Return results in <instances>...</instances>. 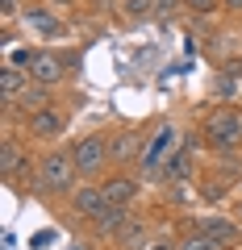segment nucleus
Returning <instances> with one entry per match:
<instances>
[{
  "instance_id": "f257e3e1",
  "label": "nucleus",
  "mask_w": 242,
  "mask_h": 250,
  "mask_svg": "<svg viewBox=\"0 0 242 250\" xmlns=\"http://www.w3.org/2000/svg\"><path fill=\"white\" fill-rule=\"evenodd\" d=\"M75 179H80V171H75L71 150H46L38 159V188H42L46 196H63V192L71 196Z\"/></svg>"
},
{
  "instance_id": "f03ea898",
  "label": "nucleus",
  "mask_w": 242,
  "mask_h": 250,
  "mask_svg": "<svg viewBox=\"0 0 242 250\" xmlns=\"http://www.w3.org/2000/svg\"><path fill=\"white\" fill-rule=\"evenodd\" d=\"M200 138H205L213 150H234V146L242 142V108H234V104H221V108H213V113L205 117V125H200Z\"/></svg>"
},
{
  "instance_id": "7ed1b4c3",
  "label": "nucleus",
  "mask_w": 242,
  "mask_h": 250,
  "mask_svg": "<svg viewBox=\"0 0 242 250\" xmlns=\"http://www.w3.org/2000/svg\"><path fill=\"white\" fill-rule=\"evenodd\" d=\"M71 159H75V171H80V179H96L100 171L109 167V138L105 134H88L80 138V142L71 146Z\"/></svg>"
},
{
  "instance_id": "20e7f679",
  "label": "nucleus",
  "mask_w": 242,
  "mask_h": 250,
  "mask_svg": "<svg viewBox=\"0 0 242 250\" xmlns=\"http://www.w3.org/2000/svg\"><path fill=\"white\" fill-rule=\"evenodd\" d=\"M176 142H179V129H176L171 121H163L159 129L151 134V142L142 146V154H138V163H142V171H163V163H167L171 154L179 150Z\"/></svg>"
},
{
  "instance_id": "39448f33",
  "label": "nucleus",
  "mask_w": 242,
  "mask_h": 250,
  "mask_svg": "<svg viewBox=\"0 0 242 250\" xmlns=\"http://www.w3.org/2000/svg\"><path fill=\"white\" fill-rule=\"evenodd\" d=\"M67 67H71V62H67L59 50H34V54H29V67H25V71H29V80H34V83L54 88V83H63Z\"/></svg>"
},
{
  "instance_id": "423d86ee",
  "label": "nucleus",
  "mask_w": 242,
  "mask_h": 250,
  "mask_svg": "<svg viewBox=\"0 0 242 250\" xmlns=\"http://www.w3.org/2000/svg\"><path fill=\"white\" fill-rule=\"evenodd\" d=\"M25 129H29V138L54 142V138H63V129H67V113L54 108V104H46V108H38L34 117H25Z\"/></svg>"
},
{
  "instance_id": "0eeeda50",
  "label": "nucleus",
  "mask_w": 242,
  "mask_h": 250,
  "mask_svg": "<svg viewBox=\"0 0 242 250\" xmlns=\"http://www.w3.org/2000/svg\"><path fill=\"white\" fill-rule=\"evenodd\" d=\"M21 21H25V29H34V34H42V38H63L67 34V25L54 17L50 4H25V9H21Z\"/></svg>"
},
{
  "instance_id": "6e6552de",
  "label": "nucleus",
  "mask_w": 242,
  "mask_h": 250,
  "mask_svg": "<svg viewBox=\"0 0 242 250\" xmlns=\"http://www.w3.org/2000/svg\"><path fill=\"white\" fill-rule=\"evenodd\" d=\"M71 208H75V217H84V221H96V217L109 208L105 188H100V184H84V188H75V192H71Z\"/></svg>"
},
{
  "instance_id": "1a4fd4ad",
  "label": "nucleus",
  "mask_w": 242,
  "mask_h": 250,
  "mask_svg": "<svg viewBox=\"0 0 242 250\" xmlns=\"http://www.w3.org/2000/svg\"><path fill=\"white\" fill-rule=\"evenodd\" d=\"M197 229L205 233V238H213L221 250H234V246H238V238H242V229L230 221V217H200Z\"/></svg>"
},
{
  "instance_id": "9d476101",
  "label": "nucleus",
  "mask_w": 242,
  "mask_h": 250,
  "mask_svg": "<svg viewBox=\"0 0 242 250\" xmlns=\"http://www.w3.org/2000/svg\"><path fill=\"white\" fill-rule=\"evenodd\" d=\"M25 88H29V71H21V67L4 62V67H0V100L13 108V104H17V96H21Z\"/></svg>"
},
{
  "instance_id": "9b49d317",
  "label": "nucleus",
  "mask_w": 242,
  "mask_h": 250,
  "mask_svg": "<svg viewBox=\"0 0 242 250\" xmlns=\"http://www.w3.org/2000/svg\"><path fill=\"white\" fill-rule=\"evenodd\" d=\"M105 196H109V205L113 208H130L138 200V179H130V175H113V179H105Z\"/></svg>"
},
{
  "instance_id": "f8f14e48",
  "label": "nucleus",
  "mask_w": 242,
  "mask_h": 250,
  "mask_svg": "<svg viewBox=\"0 0 242 250\" xmlns=\"http://www.w3.org/2000/svg\"><path fill=\"white\" fill-rule=\"evenodd\" d=\"M192 171H197V159H192V150H188V146H179V150L171 154L167 163H163V171H159V175H163V184H184V179H188Z\"/></svg>"
},
{
  "instance_id": "ddd939ff",
  "label": "nucleus",
  "mask_w": 242,
  "mask_h": 250,
  "mask_svg": "<svg viewBox=\"0 0 242 250\" xmlns=\"http://www.w3.org/2000/svg\"><path fill=\"white\" fill-rule=\"evenodd\" d=\"M25 163H29V150L17 138H4V150H0V171H4V179H17Z\"/></svg>"
},
{
  "instance_id": "4468645a",
  "label": "nucleus",
  "mask_w": 242,
  "mask_h": 250,
  "mask_svg": "<svg viewBox=\"0 0 242 250\" xmlns=\"http://www.w3.org/2000/svg\"><path fill=\"white\" fill-rule=\"evenodd\" d=\"M46 104H50V92H46V83H34V80H29V88L17 96L13 113H21V117H34L38 108H46Z\"/></svg>"
},
{
  "instance_id": "2eb2a0df",
  "label": "nucleus",
  "mask_w": 242,
  "mask_h": 250,
  "mask_svg": "<svg viewBox=\"0 0 242 250\" xmlns=\"http://www.w3.org/2000/svg\"><path fill=\"white\" fill-rule=\"evenodd\" d=\"M134 154H142V150H138V138L130 134V129H126V134H117V138H109V159H113V163H130Z\"/></svg>"
},
{
  "instance_id": "dca6fc26",
  "label": "nucleus",
  "mask_w": 242,
  "mask_h": 250,
  "mask_svg": "<svg viewBox=\"0 0 242 250\" xmlns=\"http://www.w3.org/2000/svg\"><path fill=\"white\" fill-rule=\"evenodd\" d=\"M126 221H130V208H113V205H109V208H105V213H100L92 225H96L100 233H109V238H117V229H121Z\"/></svg>"
},
{
  "instance_id": "f3484780",
  "label": "nucleus",
  "mask_w": 242,
  "mask_h": 250,
  "mask_svg": "<svg viewBox=\"0 0 242 250\" xmlns=\"http://www.w3.org/2000/svg\"><path fill=\"white\" fill-rule=\"evenodd\" d=\"M238 92H242L238 75H225V71H221V75H217V80H213V96H217V100H225V104H230V100L238 96Z\"/></svg>"
},
{
  "instance_id": "a211bd4d",
  "label": "nucleus",
  "mask_w": 242,
  "mask_h": 250,
  "mask_svg": "<svg viewBox=\"0 0 242 250\" xmlns=\"http://www.w3.org/2000/svg\"><path fill=\"white\" fill-rule=\"evenodd\" d=\"M117 13H121V17H151L154 0H117Z\"/></svg>"
},
{
  "instance_id": "6ab92c4d",
  "label": "nucleus",
  "mask_w": 242,
  "mask_h": 250,
  "mask_svg": "<svg viewBox=\"0 0 242 250\" xmlns=\"http://www.w3.org/2000/svg\"><path fill=\"white\" fill-rule=\"evenodd\" d=\"M176 250H221V246H217L213 238H205L200 229H192V233H184V238H179Z\"/></svg>"
},
{
  "instance_id": "aec40b11",
  "label": "nucleus",
  "mask_w": 242,
  "mask_h": 250,
  "mask_svg": "<svg viewBox=\"0 0 242 250\" xmlns=\"http://www.w3.org/2000/svg\"><path fill=\"white\" fill-rule=\"evenodd\" d=\"M179 4H184L188 13H200V17H205V13H213L217 4H221V0H179Z\"/></svg>"
},
{
  "instance_id": "412c9836",
  "label": "nucleus",
  "mask_w": 242,
  "mask_h": 250,
  "mask_svg": "<svg viewBox=\"0 0 242 250\" xmlns=\"http://www.w3.org/2000/svg\"><path fill=\"white\" fill-rule=\"evenodd\" d=\"M13 17H17V0H0V21H4V29L13 25Z\"/></svg>"
},
{
  "instance_id": "4be33fe9",
  "label": "nucleus",
  "mask_w": 242,
  "mask_h": 250,
  "mask_svg": "<svg viewBox=\"0 0 242 250\" xmlns=\"http://www.w3.org/2000/svg\"><path fill=\"white\" fill-rule=\"evenodd\" d=\"M176 246H179V242H171V238H159V242H146L142 250H176Z\"/></svg>"
},
{
  "instance_id": "5701e85b",
  "label": "nucleus",
  "mask_w": 242,
  "mask_h": 250,
  "mask_svg": "<svg viewBox=\"0 0 242 250\" xmlns=\"http://www.w3.org/2000/svg\"><path fill=\"white\" fill-rule=\"evenodd\" d=\"M176 4H179V0H154V13H171Z\"/></svg>"
},
{
  "instance_id": "b1692460",
  "label": "nucleus",
  "mask_w": 242,
  "mask_h": 250,
  "mask_svg": "<svg viewBox=\"0 0 242 250\" xmlns=\"http://www.w3.org/2000/svg\"><path fill=\"white\" fill-rule=\"evenodd\" d=\"M221 4H225L230 13H242V0H221Z\"/></svg>"
},
{
  "instance_id": "393cba45",
  "label": "nucleus",
  "mask_w": 242,
  "mask_h": 250,
  "mask_svg": "<svg viewBox=\"0 0 242 250\" xmlns=\"http://www.w3.org/2000/svg\"><path fill=\"white\" fill-rule=\"evenodd\" d=\"M42 4H50V9H59V4H71V0H42Z\"/></svg>"
},
{
  "instance_id": "a878e982",
  "label": "nucleus",
  "mask_w": 242,
  "mask_h": 250,
  "mask_svg": "<svg viewBox=\"0 0 242 250\" xmlns=\"http://www.w3.org/2000/svg\"><path fill=\"white\" fill-rule=\"evenodd\" d=\"M234 217H238V225H242V200H238V213H234Z\"/></svg>"
},
{
  "instance_id": "bb28decb",
  "label": "nucleus",
  "mask_w": 242,
  "mask_h": 250,
  "mask_svg": "<svg viewBox=\"0 0 242 250\" xmlns=\"http://www.w3.org/2000/svg\"><path fill=\"white\" fill-rule=\"evenodd\" d=\"M238 188H242V179H238Z\"/></svg>"
}]
</instances>
